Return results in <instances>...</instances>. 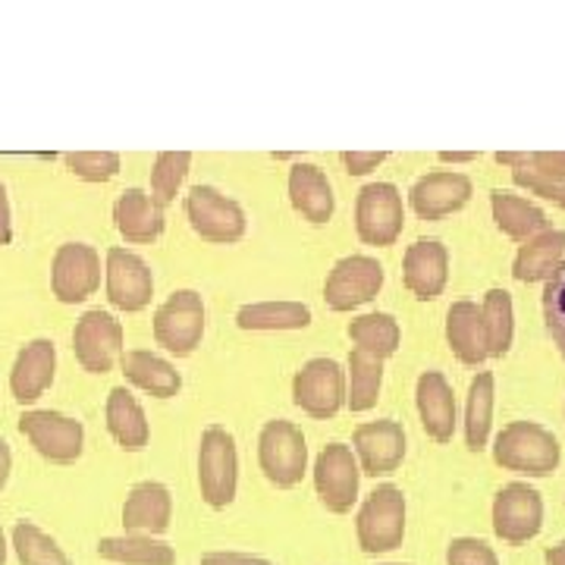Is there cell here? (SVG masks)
Returning a JSON list of instances; mask_svg holds the SVG:
<instances>
[{
    "label": "cell",
    "mask_w": 565,
    "mask_h": 565,
    "mask_svg": "<svg viewBox=\"0 0 565 565\" xmlns=\"http://www.w3.org/2000/svg\"><path fill=\"white\" fill-rule=\"evenodd\" d=\"M199 565H277L267 556H255V553H239V550H211L204 553Z\"/></svg>",
    "instance_id": "obj_42"
},
{
    "label": "cell",
    "mask_w": 565,
    "mask_h": 565,
    "mask_svg": "<svg viewBox=\"0 0 565 565\" xmlns=\"http://www.w3.org/2000/svg\"><path fill=\"white\" fill-rule=\"evenodd\" d=\"M359 487H362V468L352 452V446L327 444L321 456L315 459V490L327 512L345 515L359 503Z\"/></svg>",
    "instance_id": "obj_7"
},
{
    "label": "cell",
    "mask_w": 565,
    "mask_h": 565,
    "mask_svg": "<svg viewBox=\"0 0 565 565\" xmlns=\"http://www.w3.org/2000/svg\"><path fill=\"white\" fill-rule=\"evenodd\" d=\"M10 471H13V452H10L7 440H0V490L10 481Z\"/></svg>",
    "instance_id": "obj_46"
},
{
    "label": "cell",
    "mask_w": 565,
    "mask_h": 565,
    "mask_svg": "<svg viewBox=\"0 0 565 565\" xmlns=\"http://www.w3.org/2000/svg\"><path fill=\"white\" fill-rule=\"evenodd\" d=\"M444 163H471L478 161V151H440Z\"/></svg>",
    "instance_id": "obj_47"
},
{
    "label": "cell",
    "mask_w": 565,
    "mask_h": 565,
    "mask_svg": "<svg viewBox=\"0 0 565 565\" xmlns=\"http://www.w3.org/2000/svg\"><path fill=\"white\" fill-rule=\"evenodd\" d=\"M408 202L422 221H444L471 202V180L465 173H427L412 185Z\"/></svg>",
    "instance_id": "obj_17"
},
{
    "label": "cell",
    "mask_w": 565,
    "mask_h": 565,
    "mask_svg": "<svg viewBox=\"0 0 565 565\" xmlns=\"http://www.w3.org/2000/svg\"><path fill=\"white\" fill-rule=\"evenodd\" d=\"M493 459L515 475L527 478H546L556 471V465L563 459L559 440L537 422H512L505 424L497 434L493 444Z\"/></svg>",
    "instance_id": "obj_1"
},
{
    "label": "cell",
    "mask_w": 565,
    "mask_h": 565,
    "mask_svg": "<svg viewBox=\"0 0 565 565\" xmlns=\"http://www.w3.org/2000/svg\"><path fill=\"white\" fill-rule=\"evenodd\" d=\"M102 286V255L95 245L63 243L51 262V292L63 305H79Z\"/></svg>",
    "instance_id": "obj_12"
},
{
    "label": "cell",
    "mask_w": 565,
    "mask_h": 565,
    "mask_svg": "<svg viewBox=\"0 0 565 565\" xmlns=\"http://www.w3.org/2000/svg\"><path fill=\"white\" fill-rule=\"evenodd\" d=\"M490 207H493L497 226L503 230L509 239H515V243H531L534 236L546 233V214L537 204L522 199V195L493 189L490 192Z\"/></svg>",
    "instance_id": "obj_28"
},
{
    "label": "cell",
    "mask_w": 565,
    "mask_h": 565,
    "mask_svg": "<svg viewBox=\"0 0 565 565\" xmlns=\"http://www.w3.org/2000/svg\"><path fill=\"white\" fill-rule=\"evenodd\" d=\"M0 565H7V537H3V527H0Z\"/></svg>",
    "instance_id": "obj_49"
},
{
    "label": "cell",
    "mask_w": 565,
    "mask_h": 565,
    "mask_svg": "<svg viewBox=\"0 0 565 565\" xmlns=\"http://www.w3.org/2000/svg\"><path fill=\"white\" fill-rule=\"evenodd\" d=\"M349 340L355 343L359 352L377 359V362H386L390 355H396L399 349V321L386 311H371V315H362L355 321L349 323Z\"/></svg>",
    "instance_id": "obj_30"
},
{
    "label": "cell",
    "mask_w": 565,
    "mask_h": 565,
    "mask_svg": "<svg viewBox=\"0 0 565 565\" xmlns=\"http://www.w3.org/2000/svg\"><path fill=\"white\" fill-rule=\"evenodd\" d=\"M104 286H107V302L120 308L126 315H136L151 305L154 296V274L148 262L129 252V248H110L104 262Z\"/></svg>",
    "instance_id": "obj_13"
},
{
    "label": "cell",
    "mask_w": 565,
    "mask_h": 565,
    "mask_svg": "<svg viewBox=\"0 0 565 565\" xmlns=\"http://www.w3.org/2000/svg\"><path fill=\"white\" fill-rule=\"evenodd\" d=\"M544 559H546V565H565V541H563V544L550 546Z\"/></svg>",
    "instance_id": "obj_48"
},
{
    "label": "cell",
    "mask_w": 565,
    "mask_h": 565,
    "mask_svg": "<svg viewBox=\"0 0 565 565\" xmlns=\"http://www.w3.org/2000/svg\"><path fill=\"white\" fill-rule=\"evenodd\" d=\"M563 255L565 230H546L519 248L515 264H512V277L519 282H546V277L563 264Z\"/></svg>",
    "instance_id": "obj_29"
},
{
    "label": "cell",
    "mask_w": 565,
    "mask_h": 565,
    "mask_svg": "<svg viewBox=\"0 0 565 565\" xmlns=\"http://www.w3.org/2000/svg\"><path fill=\"white\" fill-rule=\"evenodd\" d=\"M204 337V302L195 289H177L154 315V340L170 355H192Z\"/></svg>",
    "instance_id": "obj_9"
},
{
    "label": "cell",
    "mask_w": 565,
    "mask_h": 565,
    "mask_svg": "<svg viewBox=\"0 0 565 565\" xmlns=\"http://www.w3.org/2000/svg\"><path fill=\"white\" fill-rule=\"evenodd\" d=\"M22 437L35 446L41 459L57 465L76 462L85 446V427L76 418L51 412V408H29L20 418Z\"/></svg>",
    "instance_id": "obj_8"
},
{
    "label": "cell",
    "mask_w": 565,
    "mask_h": 565,
    "mask_svg": "<svg viewBox=\"0 0 565 565\" xmlns=\"http://www.w3.org/2000/svg\"><path fill=\"white\" fill-rule=\"evenodd\" d=\"M66 167L85 182H107L120 173V154H114V151H73V154H66Z\"/></svg>",
    "instance_id": "obj_38"
},
{
    "label": "cell",
    "mask_w": 565,
    "mask_h": 565,
    "mask_svg": "<svg viewBox=\"0 0 565 565\" xmlns=\"http://www.w3.org/2000/svg\"><path fill=\"white\" fill-rule=\"evenodd\" d=\"M493 396H497L493 374L478 371V377L468 386V405H465V444L471 452H481L487 446L493 424Z\"/></svg>",
    "instance_id": "obj_31"
},
{
    "label": "cell",
    "mask_w": 565,
    "mask_h": 565,
    "mask_svg": "<svg viewBox=\"0 0 565 565\" xmlns=\"http://www.w3.org/2000/svg\"><path fill=\"white\" fill-rule=\"evenodd\" d=\"M446 565H500L493 546L478 537H456L446 546Z\"/></svg>",
    "instance_id": "obj_39"
},
{
    "label": "cell",
    "mask_w": 565,
    "mask_h": 565,
    "mask_svg": "<svg viewBox=\"0 0 565 565\" xmlns=\"http://www.w3.org/2000/svg\"><path fill=\"white\" fill-rule=\"evenodd\" d=\"M54 371H57V349L51 340H32L22 345V352L13 362L10 371V393L22 405L39 403L44 390L54 384Z\"/></svg>",
    "instance_id": "obj_20"
},
{
    "label": "cell",
    "mask_w": 565,
    "mask_h": 565,
    "mask_svg": "<svg viewBox=\"0 0 565 565\" xmlns=\"http://www.w3.org/2000/svg\"><path fill=\"white\" fill-rule=\"evenodd\" d=\"M114 223L126 243H154L163 233V207L145 189H126L114 204Z\"/></svg>",
    "instance_id": "obj_23"
},
{
    "label": "cell",
    "mask_w": 565,
    "mask_h": 565,
    "mask_svg": "<svg viewBox=\"0 0 565 565\" xmlns=\"http://www.w3.org/2000/svg\"><path fill=\"white\" fill-rule=\"evenodd\" d=\"M104 422L110 437L120 444L126 452H141L148 440H151V427H148V415L141 403L126 390V386H114L107 393V405H104Z\"/></svg>",
    "instance_id": "obj_22"
},
{
    "label": "cell",
    "mask_w": 565,
    "mask_h": 565,
    "mask_svg": "<svg viewBox=\"0 0 565 565\" xmlns=\"http://www.w3.org/2000/svg\"><path fill=\"white\" fill-rule=\"evenodd\" d=\"M484 333H487V355H505L512 337H515V315H512V296L505 289H490L484 305Z\"/></svg>",
    "instance_id": "obj_35"
},
{
    "label": "cell",
    "mask_w": 565,
    "mask_h": 565,
    "mask_svg": "<svg viewBox=\"0 0 565 565\" xmlns=\"http://www.w3.org/2000/svg\"><path fill=\"white\" fill-rule=\"evenodd\" d=\"M98 556L117 565H177V550L163 537L148 534H110L98 541Z\"/></svg>",
    "instance_id": "obj_27"
},
{
    "label": "cell",
    "mask_w": 565,
    "mask_h": 565,
    "mask_svg": "<svg viewBox=\"0 0 565 565\" xmlns=\"http://www.w3.org/2000/svg\"><path fill=\"white\" fill-rule=\"evenodd\" d=\"M73 352L88 374H107L122 359V323L102 308L85 311L73 330Z\"/></svg>",
    "instance_id": "obj_14"
},
{
    "label": "cell",
    "mask_w": 565,
    "mask_h": 565,
    "mask_svg": "<svg viewBox=\"0 0 565 565\" xmlns=\"http://www.w3.org/2000/svg\"><path fill=\"white\" fill-rule=\"evenodd\" d=\"M405 226L403 195L393 182H367L355 199V233L364 245H393Z\"/></svg>",
    "instance_id": "obj_10"
},
{
    "label": "cell",
    "mask_w": 565,
    "mask_h": 565,
    "mask_svg": "<svg viewBox=\"0 0 565 565\" xmlns=\"http://www.w3.org/2000/svg\"><path fill=\"white\" fill-rule=\"evenodd\" d=\"M381 565H405V563H381Z\"/></svg>",
    "instance_id": "obj_50"
},
{
    "label": "cell",
    "mask_w": 565,
    "mask_h": 565,
    "mask_svg": "<svg viewBox=\"0 0 565 565\" xmlns=\"http://www.w3.org/2000/svg\"><path fill=\"white\" fill-rule=\"evenodd\" d=\"M384 386V362L364 355V352H352L349 364H345V405L349 412H367L377 405Z\"/></svg>",
    "instance_id": "obj_33"
},
{
    "label": "cell",
    "mask_w": 565,
    "mask_h": 565,
    "mask_svg": "<svg viewBox=\"0 0 565 565\" xmlns=\"http://www.w3.org/2000/svg\"><path fill=\"white\" fill-rule=\"evenodd\" d=\"M531 167L544 177L565 182V151H537L531 154Z\"/></svg>",
    "instance_id": "obj_43"
},
{
    "label": "cell",
    "mask_w": 565,
    "mask_h": 565,
    "mask_svg": "<svg viewBox=\"0 0 565 565\" xmlns=\"http://www.w3.org/2000/svg\"><path fill=\"white\" fill-rule=\"evenodd\" d=\"M236 323L243 330H305L311 323V308L305 302H255L236 311Z\"/></svg>",
    "instance_id": "obj_32"
},
{
    "label": "cell",
    "mask_w": 565,
    "mask_h": 565,
    "mask_svg": "<svg viewBox=\"0 0 565 565\" xmlns=\"http://www.w3.org/2000/svg\"><path fill=\"white\" fill-rule=\"evenodd\" d=\"M120 364L126 381L132 386H139L141 393L154 396V399H170V396L180 393V371L167 362V359H161V355L148 352V349H129V352H122Z\"/></svg>",
    "instance_id": "obj_25"
},
{
    "label": "cell",
    "mask_w": 565,
    "mask_h": 565,
    "mask_svg": "<svg viewBox=\"0 0 565 565\" xmlns=\"http://www.w3.org/2000/svg\"><path fill=\"white\" fill-rule=\"evenodd\" d=\"M384 289V264L371 255H345L333 264L323 282V302L330 311H352L374 302Z\"/></svg>",
    "instance_id": "obj_6"
},
{
    "label": "cell",
    "mask_w": 565,
    "mask_h": 565,
    "mask_svg": "<svg viewBox=\"0 0 565 565\" xmlns=\"http://www.w3.org/2000/svg\"><path fill=\"white\" fill-rule=\"evenodd\" d=\"M185 217L204 243L233 245L245 236L243 204L226 199L214 185H192L185 195Z\"/></svg>",
    "instance_id": "obj_5"
},
{
    "label": "cell",
    "mask_w": 565,
    "mask_h": 565,
    "mask_svg": "<svg viewBox=\"0 0 565 565\" xmlns=\"http://www.w3.org/2000/svg\"><path fill=\"white\" fill-rule=\"evenodd\" d=\"M173 522V497L161 481H141L129 490L122 503V527L126 534H148L161 537Z\"/></svg>",
    "instance_id": "obj_19"
},
{
    "label": "cell",
    "mask_w": 565,
    "mask_h": 565,
    "mask_svg": "<svg viewBox=\"0 0 565 565\" xmlns=\"http://www.w3.org/2000/svg\"><path fill=\"white\" fill-rule=\"evenodd\" d=\"M497 163H505L512 170H522V167H531V154L527 151H500Z\"/></svg>",
    "instance_id": "obj_45"
},
{
    "label": "cell",
    "mask_w": 565,
    "mask_h": 565,
    "mask_svg": "<svg viewBox=\"0 0 565 565\" xmlns=\"http://www.w3.org/2000/svg\"><path fill=\"white\" fill-rule=\"evenodd\" d=\"M403 280L408 292L422 302H434L449 280V252L437 239H418L408 245L403 262Z\"/></svg>",
    "instance_id": "obj_18"
},
{
    "label": "cell",
    "mask_w": 565,
    "mask_h": 565,
    "mask_svg": "<svg viewBox=\"0 0 565 565\" xmlns=\"http://www.w3.org/2000/svg\"><path fill=\"white\" fill-rule=\"evenodd\" d=\"M258 465L264 478L280 490L302 484L308 471V444L302 430L286 418L264 424L258 434Z\"/></svg>",
    "instance_id": "obj_4"
},
{
    "label": "cell",
    "mask_w": 565,
    "mask_h": 565,
    "mask_svg": "<svg viewBox=\"0 0 565 565\" xmlns=\"http://www.w3.org/2000/svg\"><path fill=\"white\" fill-rule=\"evenodd\" d=\"M446 343L462 364L487 362L484 315L475 302H456L446 315Z\"/></svg>",
    "instance_id": "obj_26"
},
{
    "label": "cell",
    "mask_w": 565,
    "mask_h": 565,
    "mask_svg": "<svg viewBox=\"0 0 565 565\" xmlns=\"http://www.w3.org/2000/svg\"><path fill=\"white\" fill-rule=\"evenodd\" d=\"M199 490L211 509H226L239 490V449L233 434L211 424L199 444Z\"/></svg>",
    "instance_id": "obj_2"
},
{
    "label": "cell",
    "mask_w": 565,
    "mask_h": 565,
    "mask_svg": "<svg viewBox=\"0 0 565 565\" xmlns=\"http://www.w3.org/2000/svg\"><path fill=\"white\" fill-rule=\"evenodd\" d=\"M544 527V500L531 484L512 481L493 500V531L505 544H527Z\"/></svg>",
    "instance_id": "obj_15"
},
{
    "label": "cell",
    "mask_w": 565,
    "mask_h": 565,
    "mask_svg": "<svg viewBox=\"0 0 565 565\" xmlns=\"http://www.w3.org/2000/svg\"><path fill=\"white\" fill-rule=\"evenodd\" d=\"M390 154L386 151H343V163L349 177H367L371 170H377Z\"/></svg>",
    "instance_id": "obj_41"
},
{
    "label": "cell",
    "mask_w": 565,
    "mask_h": 565,
    "mask_svg": "<svg viewBox=\"0 0 565 565\" xmlns=\"http://www.w3.org/2000/svg\"><path fill=\"white\" fill-rule=\"evenodd\" d=\"M355 537L367 556L393 553L405 541V493L396 484H381L355 515Z\"/></svg>",
    "instance_id": "obj_3"
},
{
    "label": "cell",
    "mask_w": 565,
    "mask_h": 565,
    "mask_svg": "<svg viewBox=\"0 0 565 565\" xmlns=\"http://www.w3.org/2000/svg\"><path fill=\"white\" fill-rule=\"evenodd\" d=\"M10 546L20 565H73L63 553V546L47 531H41L35 522H25V519L10 531Z\"/></svg>",
    "instance_id": "obj_34"
},
{
    "label": "cell",
    "mask_w": 565,
    "mask_h": 565,
    "mask_svg": "<svg viewBox=\"0 0 565 565\" xmlns=\"http://www.w3.org/2000/svg\"><path fill=\"white\" fill-rule=\"evenodd\" d=\"M544 323L556 349L565 355V262L546 277L544 286Z\"/></svg>",
    "instance_id": "obj_37"
},
{
    "label": "cell",
    "mask_w": 565,
    "mask_h": 565,
    "mask_svg": "<svg viewBox=\"0 0 565 565\" xmlns=\"http://www.w3.org/2000/svg\"><path fill=\"white\" fill-rule=\"evenodd\" d=\"M415 399H418V415H422L427 437L437 444H449L456 434V396H452L449 381L440 371H424L418 377Z\"/></svg>",
    "instance_id": "obj_21"
},
{
    "label": "cell",
    "mask_w": 565,
    "mask_h": 565,
    "mask_svg": "<svg viewBox=\"0 0 565 565\" xmlns=\"http://www.w3.org/2000/svg\"><path fill=\"white\" fill-rule=\"evenodd\" d=\"M512 180L515 185H522L527 192H534V195H541L546 202L559 204L565 207V182L563 180H553V177H544V173H537L534 167H522V170H512Z\"/></svg>",
    "instance_id": "obj_40"
},
{
    "label": "cell",
    "mask_w": 565,
    "mask_h": 565,
    "mask_svg": "<svg viewBox=\"0 0 565 565\" xmlns=\"http://www.w3.org/2000/svg\"><path fill=\"white\" fill-rule=\"evenodd\" d=\"M189 167H192V154L189 151H161L154 158V167H151V192L148 195L161 207L173 204L182 182L189 177Z\"/></svg>",
    "instance_id": "obj_36"
},
{
    "label": "cell",
    "mask_w": 565,
    "mask_h": 565,
    "mask_svg": "<svg viewBox=\"0 0 565 565\" xmlns=\"http://www.w3.org/2000/svg\"><path fill=\"white\" fill-rule=\"evenodd\" d=\"M352 452L359 459L362 475H371V478L393 475L405 459L403 424L393 422V418L359 424L355 434H352Z\"/></svg>",
    "instance_id": "obj_16"
},
{
    "label": "cell",
    "mask_w": 565,
    "mask_h": 565,
    "mask_svg": "<svg viewBox=\"0 0 565 565\" xmlns=\"http://www.w3.org/2000/svg\"><path fill=\"white\" fill-rule=\"evenodd\" d=\"M289 202L305 221L318 223V226L330 221L333 207H337L333 185L321 167H315V163H296L289 170Z\"/></svg>",
    "instance_id": "obj_24"
},
{
    "label": "cell",
    "mask_w": 565,
    "mask_h": 565,
    "mask_svg": "<svg viewBox=\"0 0 565 565\" xmlns=\"http://www.w3.org/2000/svg\"><path fill=\"white\" fill-rule=\"evenodd\" d=\"M10 239H13V214H10L7 185L0 182V245H10Z\"/></svg>",
    "instance_id": "obj_44"
},
{
    "label": "cell",
    "mask_w": 565,
    "mask_h": 565,
    "mask_svg": "<svg viewBox=\"0 0 565 565\" xmlns=\"http://www.w3.org/2000/svg\"><path fill=\"white\" fill-rule=\"evenodd\" d=\"M292 403L305 415L327 422L337 418L345 405V371L333 359H311L302 364V371L292 381Z\"/></svg>",
    "instance_id": "obj_11"
}]
</instances>
